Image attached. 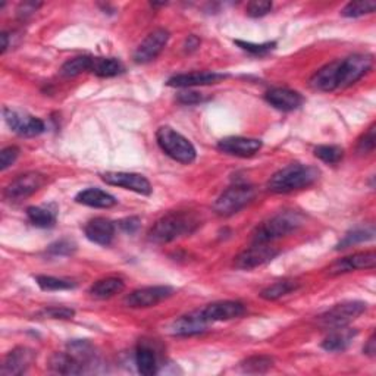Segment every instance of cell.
Instances as JSON below:
<instances>
[{
    "label": "cell",
    "instance_id": "obj_1",
    "mask_svg": "<svg viewBox=\"0 0 376 376\" xmlns=\"http://www.w3.org/2000/svg\"><path fill=\"white\" fill-rule=\"evenodd\" d=\"M198 216L190 212H169L162 216L149 231V240L165 244L184 236H190L200 226Z\"/></svg>",
    "mask_w": 376,
    "mask_h": 376
},
{
    "label": "cell",
    "instance_id": "obj_2",
    "mask_svg": "<svg viewBox=\"0 0 376 376\" xmlns=\"http://www.w3.org/2000/svg\"><path fill=\"white\" fill-rule=\"evenodd\" d=\"M321 172L312 165L293 164L275 172L268 182V188L273 193H291L308 188L319 178Z\"/></svg>",
    "mask_w": 376,
    "mask_h": 376
},
{
    "label": "cell",
    "instance_id": "obj_3",
    "mask_svg": "<svg viewBox=\"0 0 376 376\" xmlns=\"http://www.w3.org/2000/svg\"><path fill=\"white\" fill-rule=\"evenodd\" d=\"M305 218L298 212H284L280 213L273 218L268 219L266 222L260 224L253 233V241L254 243H270L277 238L287 237L288 234L297 231Z\"/></svg>",
    "mask_w": 376,
    "mask_h": 376
},
{
    "label": "cell",
    "instance_id": "obj_4",
    "mask_svg": "<svg viewBox=\"0 0 376 376\" xmlns=\"http://www.w3.org/2000/svg\"><path fill=\"white\" fill-rule=\"evenodd\" d=\"M156 140L161 147L171 159L182 165H190L196 161V149L182 134H180L171 126H161L156 133Z\"/></svg>",
    "mask_w": 376,
    "mask_h": 376
},
{
    "label": "cell",
    "instance_id": "obj_5",
    "mask_svg": "<svg viewBox=\"0 0 376 376\" xmlns=\"http://www.w3.org/2000/svg\"><path fill=\"white\" fill-rule=\"evenodd\" d=\"M254 197L256 190L252 185L237 184L226 188V190L216 198L213 210L221 216H231L252 203Z\"/></svg>",
    "mask_w": 376,
    "mask_h": 376
},
{
    "label": "cell",
    "instance_id": "obj_6",
    "mask_svg": "<svg viewBox=\"0 0 376 376\" xmlns=\"http://www.w3.org/2000/svg\"><path fill=\"white\" fill-rule=\"evenodd\" d=\"M366 309L368 305L363 301L341 303L319 316V325L326 329L349 326V324L356 321L361 313L366 312Z\"/></svg>",
    "mask_w": 376,
    "mask_h": 376
},
{
    "label": "cell",
    "instance_id": "obj_7",
    "mask_svg": "<svg viewBox=\"0 0 376 376\" xmlns=\"http://www.w3.org/2000/svg\"><path fill=\"white\" fill-rule=\"evenodd\" d=\"M280 254V250L272 247L269 243H254L253 247L243 250L234 260V266L243 270H252L263 266Z\"/></svg>",
    "mask_w": 376,
    "mask_h": 376
},
{
    "label": "cell",
    "instance_id": "obj_8",
    "mask_svg": "<svg viewBox=\"0 0 376 376\" xmlns=\"http://www.w3.org/2000/svg\"><path fill=\"white\" fill-rule=\"evenodd\" d=\"M373 57L370 55H353L340 61V89L350 87L372 69Z\"/></svg>",
    "mask_w": 376,
    "mask_h": 376
},
{
    "label": "cell",
    "instance_id": "obj_9",
    "mask_svg": "<svg viewBox=\"0 0 376 376\" xmlns=\"http://www.w3.org/2000/svg\"><path fill=\"white\" fill-rule=\"evenodd\" d=\"M45 177L38 172H27L13 180L5 188V198L10 201H21L33 196L45 184Z\"/></svg>",
    "mask_w": 376,
    "mask_h": 376
},
{
    "label": "cell",
    "instance_id": "obj_10",
    "mask_svg": "<svg viewBox=\"0 0 376 376\" xmlns=\"http://www.w3.org/2000/svg\"><path fill=\"white\" fill-rule=\"evenodd\" d=\"M3 115L12 131H15L20 136L36 137V136H40L41 133H45V129H46L45 122L25 112L6 108L3 110Z\"/></svg>",
    "mask_w": 376,
    "mask_h": 376
},
{
    "label": "cell",
    "instance_id": "obj_11",
    "mask_svg": "<svg viewBox=\"0 0 376 376\" xmlns=\"http://www.w3.org/2000/svg\"><path fill=\"white\" fill-rule=\"evenodd\" d=\"M173 294V288L157 285V287H146L140 290L133 291L125 297V305L133 309H144L159 305V303L169 298Z\"/></svg>",
    "mask_w": 376,
    "mask_h": 376
},
{
    "label": "cell",
    "instance_id": "obj_12",
    "mask_svg": "<svg viewBox=\"0 0 376 376\" xmlns=\"http://www.w3.org/2000/svg\"><path fill=\"white\" fill-rule=\"evenodd\" d=\"M102 180L115 187L125 188V190L134 191L143 196H150L152 194V184L150 181L140 175V173H133V172H105L102 173Z\"/></svg>",
    "mask_w": 376,
    "mask_h": 376
},
{
    "label": "cell",
    "instance_id": "obj_13",
    "mask_svg": "<svg viewBox=\"0 0 376 376\" xmlns=\"http://www.w3.org/2000/svg\"><path fill=\"white\" fill-rule=\"evenodd\" d=\"M169 41V31L165 28H157L144 38L134 52V61L137 64H149L161 55Z\"/></svg>",
    "mask_w": 376,
    "mask_h": 376
},
{
    "label": "cell",
    "instance_id": "obj_14",
    "mask_svg": "<svg viewBox=\"0 0 376 376\" xmlns=\"http://www.w3.org/2000/svg\"><path fill=\"white\" fill-rule=\"evenodd\" d=\"M34 360L36 353L31 349H27V347H17V349L9 352L8 356L5 357L2 369H0V375L2 376L22 375L33 365Z\"/></svg>",
    "mask_w": 376,
    "mask_h": 376
},
{
    "label": "cell",
    "instance_id": "obj_15",
    "mask_svg": "<svg viewBox=\"0 0 376 376\" xmlns=\"http://www.w3.org/2000/svg\"><path fill=\"white\" fill-rule=\"evenodd\" d=\"M209 322L203 314V310H194L188 314H184L172 324L171 329L173 335L178 337H191L203 334L208 329Z\"/></svg>",
    "mask_w": 376,
    "mask_h": 376
},
{
    "label": "cell",
    "instance_id": "obj_16",
    "mask_svg": "<svg viewBox=\"0 0 376 376\" xmlns=\"http://www.w3.org/2000/svg\"><path fill=\"white\" fill-rule=\"evenodd\" d=\"M244 313H245V306L243 305V303L233 301V300L216 301L203 309V314L209 324L237 319V317L243 316Z\"/></svg>",
    "mask_w": 376,
    "mask_h": 376
},
{
    "label": "cell",
    "instance_id": "obj_17",
    "mask_svg": "<svg viewBox=\"0 0 376 376\" xmlns=\"http://www.w3.org/2000/svg\"><path fill=\"white\" fill-rule=\"evenodd\" d=\"M225 74L219 72H210V71H197V72H188V74H178L173 75L168 80L169 87H178V89H190V87L198 85H210L225 80Z\"/></svg>",
    "mask_w": 376,
    "mask_h": 376
},
{
    "label": "cell",
    "instance_id": "obj_18",
    "mask_svg": "<svg viewBox=\"0 0 376 376\" xmlns=\"http://www.w3.org/2000/svg\"><path fill=\"white\" fill-rule=\"evenodd\" d=\"M375 265H376V253L373 250L354 253L349 257L337 260L335 263H332V266L329 268V275H334L335 277V275L353 272V270L373 269Z\"/></svg>",
    "mask_w": 376,
    "mask_h": 376
},
{
    "label": "cell",
    "instance_id": "obj_19",
    "mask_svg": "<svg viewBox=\"0 0 376 376\" xmlns=\"http://www.w3.org/2000/svg\"><path fill=\"white\" fill-rule=\"evenodd\" d=\"M262 141L257 138H247V137H226L219 141L218 149L222 153L238 156V157H249L256 154L262 149Z\"/></svg>",
    "mask_w": 376,
    "mask_h": 376
},
{
    "label": "cell",
    "instance_id": "obj_20",
    "mask_svg": "<svg viewBox=\"0 0 376 376\" xmlns=\"http://www.w3.org/2000/svg\"><path fill=\"white\" fill-rule=\"evenodd\" d=\"M265 100L270 106L282 112L296 110L305 102V99H303L300 93L290 89H281V87L269 90L265 94Z\"/></svg>",
    "mask_w": 376,
    "mask_h": 376
},
{
    "label": "cell",
    "instance_id": "obj_21",
    "mask_svg": "<svg viewBox=\"0 0 376 376\" xmlns=\"http://www.w3.org/2000/svg\"><path fill=\"white\" fill-rule=\"evenodd\" d=\"M310 85L312 89L325 93L340 89V61L331 62L314 72L310 78Z\"/></svg>",
    "mask_w": 376,
    "mask_h": 376
},
{
    "label": "cell",
    "instance_id": "obj_22",
    "mask_svg": "<svg viewBox=\"0 0 376 376\" xmlns=\"http://www.w3.org/2000/svg\"><path fill=\"white\" fill-rule=\"evenodd\" d=\"M85 237L99 245H109L115 237V225L106 218H94L84 226Z\"/></svg>",
    "mask_w": 376,
    "mask_h": 376
},
{
    "label": "cell",
    "instance_id": "obj_23",
    "mask_svg": "<svg viewBox=\"0 0 376 376\" xmlns=\"http://www.w3.org/2000/svg\"><path fill=\"white\" fill-rule=\"evenodd\" d=\"M328 337L322 341V349L331 353H338L349 349V345L357 337V329L341 326L335 329H329Z\"/></svg>",
    "mask_w": 376,
    "mask_h": 376
},
{
    "label": "cell",
    "instance_id": "obj_24",
    "mask_svg": "<svg viewBox=\"0 0 376 376\" xmlns=\"http://www.w3.org/2000/svg\"><path fill=\"white\" fill-rule=\"evenodd\" d=\"M75 201L80 205L96 209H109L117 205V198L112 194L100 190V188H87V190L77 194Z\"/></svg>",
    "mask_w": 376,
    "mask_h": 376
},
{
    "label": "cell",
    "instance_id": "obj_25",
    "mask_svg": "<svg viewBox=\"0 0 376 376\" xmlns=\"http://www.w3.org/2000/svg\"><path fill=\"white\" fill-rule=\"evenodd\" d=\"M68 353L74 357L80 365L87 370L94 363H97L96 347L87 340H74L68 344Z\"/></svg>",
    "mask_w": 376,
    "mask_h": 376
},
{
    "label": "cell",
    "instance_id": "obj_26",
    "mask_svg": "<svg viewBox=\"0 0 376 376\" xmlns=\"http://www.w3.org/2000/svg\"><path fill=\"white\" fill-rule=\"evenodd\" d=\"M124 288H125V282L121 278L109 277V278H103V280L94 282L90 288V294L94 298L106 300V298H110L113 296L122 293Z\"/></svg>",
    "mask_w": 376,
    "mask_h": 376
},
{
    "label": "cell",
    "instance_id": "obj_27",
    "mask_svg": "<svg viewBox=\"0 0 376 376\" xmlns=\"http://www.w3.org/2000/svg\"><path fill=\"white\" fill-rule=\"evenodd\" d=\"M49 366L53 372L61 375H81L85 372L84 366L80 365L78 361L72 357L68 352L66 353H55L50 357Z\"/></svg>",
    "mask_w": 376,
    "mask_h": 376
},
{
    "label": "cell",
    "instance_id": "obj_28",
    "mask_svg": "<svg viewBox=\"0 0 376 376\" xmlns=\"http://www.w3.org/2000/svg\"><path fill=\"white\" fill-rule=\"evenodd\" d=\"M136 365L141 375L153 376L157 372V359L154 352L146 344H140L136 352Z\"/></svg>",
    "mask_w": 376,
    "mask_h": 376
},
{
    "label": "cell",
    "instance_id": "obj_29",
    "mask_svg": "<svg viewBox=\"0 0 376 376\" xmlns=\"http://www.w3.org/2000/svg\"><path fill=\"white\" fill-rule=\"evenodd\" d=\"M92 72H94L97 77L110 78L122 74L124 65L115 57H94Z\"/></svg>",
    "mask_w": 376,
    "mask_h": 376
},
{
    "label": "cell",
    "instance_id": "obj_30",
    "mask_svg": "<svg viewBox=\"0 0 376 376\" xmlns=\"http://www.w3.org/2000/svg\"><path fill=\"white\" fill-rule=\"evenodd\" d=\"M27 218L37 228H52L56 224V212L45 206H31L27 209Z\"/></svg>",
    "mask_w": 376,
    "mask_h": 376
},
{
    "label": "cell",
    "instance_id": "obj_31",
    "mask_svg": "<svg viewBox=\"0 0 376 376\" xmlns=\"http://www.w3.org/2000/svg\"><path fill=\"white\" fill-rule=\"evenodd\" d=\"M94 57L92 56H77L72 57V59L66 61L62 68H61V75L66 78L72 77H78L85 71H92L93 68Z\"/></svg>",
    "mask_w": 376,
    "mask_h": 376
},
{
    "label": "cell",
    "instance_id": "obj_32",
    "mask_svg": "<svg viewBox=\"0 0 376 376\" xmlns=\"http://www.w3.org/2000/svg\"><path fill=\"white\" fill-rule=\"evenodd\" d=\"M298 287H300V284L294 280L278 281V282L266 287L265 290L260 293V297L265 298V300H269V301H273V300H278L284 296H288L290 293H294Z\"/></svg>",
    "mask_w": 376,
    "mask_h": 376
},
{
    "label": "cell",
    "instance_id": "obj_33",
    "mask_svg": "<svg viewBox=\"0 0 376 376\" xmlns=\"http://www.w3.org/2000/svg\"><path fill=\"white\" fill-rule=\"evenodd\" d=\"M36 282L41 288V290H45V291L72 290V288L77 287V284L74 281L56 278V277H48V275H37Z\"/></svg>",
    "mask_w": 376,
    "mask_h": 376
},
{
    "label": "cell",
    "instance_id": "obj_34",
    "mask_svg": "<svg viewBox=\"0 0 376 376\" xmlns=\"http://www.w3.org/2000/svg\"><path fill=\"white\" fill-rule=\"evenodd\" d=\"M373 237H375V229H373V226H369V228H356V229L350 231V233L347 234L340 241V244L337 245V250H342V249H347V247H352V245H354V244L363 243V241H369Z\"/></svg>",
    "mask_w": 376,
    "mask_h": 376
},
{
    "label": "cell",
    "instance_id": "obj_35",
    "mask_svg": "<svg viewBox=\"0 0 376 376\" xmlns=\"http://www.w3.org/2000/svg\"><path fill=\"white\" fill-rule=\"evenodd\" d=\"M273 366V359L269 356H252L241 361V369L245 373H265Z\"/></svg>",
    "mask_w": 376,
    "mask_h": 376
},
{
    "label": "cell",
    "instance_id": "obj_36",
    "mask_svg": "<svg viewBox=\"0 0 376 376\" xmlns=\"http://www.w3.org/2000/svg\"><path fill=\"white\" fill-rule=\"evenodd\" d=\"M375 9L376 3L372 0H360V2H350L349 5H345L341 10V15L345 18H359L375 12Z\"/></svg>",
    "mask_w": 376,
    "mask_h": 376
},
{
    "label": "cell",
    "instance_id": "obj_37",
    "mask_svg": "<svg viewBox=\"0 0 376 376\" xmlns=\"http://www.w3.org/2000/svg\"><path fill=\"white\" fill-rule=\"evenodd\" d=\"M314 156L317 159H321L325 164L334 165L341 161L344 156V150L338 146H317L314 149Z\"/></svg>",
    "mask_w": 376,
    "mask_h": 376
},
{
    "label": "cell",
    "instance_id": "obj_38",
    "mask_svg": "<svg viewBox=\"0 0 376 376\" xmlns=\"http://www.w3.org/2000/svg\"><path fill=\"white\" fill-rule=\"evenodd\" d=\"M236 45L240 46L243 50L249 52L254 56H265L269 52H272L275 48H277V43L275 41H266V43H260V45H256V43H250V41L236 40Z\"/></svg>",
    "mask_w": 376,
    "mask_h": 376
},
{
    "label": "cell",
    "instance_id": "obj_39",
    "mask_svg": "<svg viewBox=\"0 0 376 376\" xmlns=\"http://www.w3.org/2000/svg\"><path fill=\"white\" fill-rule=\"evenodd\" d=\"M375 146H376V124H372L368 128V131L360 137L357 143V152L360 154L372 153L375 150Z\"/></svg>",
    "mask_w": 376,
    "mask_h": 376
},
{
    "label": "cell",
    "instance_id": "obj_40",
    "mask_svg": "<svg viewBox=\"0 0 376 376\" xmlns=\"http://www.w3.org/2000/svg\"><path fill=\"white\" fill-rule=\"evenodd\" d=\"M272 10V3L266 0H254L245 8V12L250 18H262Z\"/></svg>",
    "mask_w": 376,
    "mask_h": 376
},
{
    "label": "cell",
    "instance_id": "obj_41",
    "mask_svg": "<svg viewBox=\"0 0 376 376\" xmlns=\"http://www.w3.org/2000/svg\"><path fill=\"white\" fill-rule=\"evenodd\" d=\"M20 156V149L15 146H9L5 147L2 152H0V169L6 171L9 166L17 162V159Z\"/></svg>",
    "mask_w": 376,
    "mask_h": 376
},
{
    "label": "cell",
    "instance_id": "obj_42",
    "mask_svg": "<svg viewBox=\"0 0 376 376\" xmlns=\"http://www.w3.org/2000/svg\"><path fill=\"white\" fill-rule=\"evenodd\" d=\"M75 252V244L69 240H59L49 245V253L55 256H69Z\"/></svg>",
    "mask_w": 376,
    "mask_h": 376
},
{
    "label": "cell",
    "instance_id": "obj_43",
    "mask_svg": "<svg viewBox=\"0 0 376 376\" xmlns=\"http://www.w3.org/2000/svg\"><path fill=\"white\" fill-rule=\"evenodd\" d=\"M41 316L50 317V319H72L75 316V310H72L69 308H48L41 312Z\"/></svg>",
    "mask_w": 376,
    "mask_h": 376
},
{
    "label": "cell",
    "instance_id": "obj_44",
    "mask_svg": "<svg viewBox=\"0 0 376 376\" xmlns=\"http://www.w3.org/2000/svg\"><path fill=\"white\" fill-rule=\"evenodd\" d=\"M178 100L182 103V105H197L200 102H203V96H201V93H197V92H182L178 94Z\"/></svg>",
    "mask_w": 376,
    "mask_h": 376
},
{
    "label": "cell",
    "instance_id": "obj_45",
    "mask_svg": "<svg viewBox=\"0 0 376 376\" xmlns=\"http://www.w3.org/2000/svg\"><path fill=\"white\" fill-rule=\"evenodd\" d=\"M41 6V3H36V2H24L18 6V17L20 18H27L33 15V13Z\"/></svg>",
    "mask_w": 376,
    "mask_h": 376
},
{
    "label": "cell",
    "instance_id": "obj_46",
    "mask_svg": "<svg viewBox=\"0 0 376 376\" xmlns=\"http://www.w3.org/2000/svg\"><path fill=\"white\" fill-rule=\"evenodd\" d=\"M120 226L122 228V231H125V233L133 234L140 226V219L138 218H125L120 222Z\"/></svg>",
    "mask_w": 376,
    "mask_h": 376
},
{
    "label": "cell",
    "instance_id": "obj_47",
    "mask_svg": "<svg viewBox=\"0 0 376 376\" xmlns=\"http://www.w3.org/2000/svg\"><path fill=\"white\" fill-rule=\"evenodd\" d=\"M200 48V38L196 36H188L184 43L185 53H193Z\"/></svg>",
    "mask_w": 376,
    "mask_h": 376
},
{
    "label": "cell",
    "instance_id": "obj_48",
    "mask_svg": "<svg viewBox=\"0 0 376 376\" xmlns=\"http://www.w3.org/2000/svg\"><path fill=\"white\" fill-rule=\"evenodd\" d=\"M363 352L365 354H368L369 357H375L376 354V338H375V334H372L366 342V345L363 347Z\"/></svg>",
    "mask_w": 376,
    "mask_h": 376
},
{
    "label": "cell",
    "instance_id": "obj_49",
    "mask_svg": "<svg viewBox=\"0 0 376 376\" xmlns=\"http://www.w3.org/2000/svg\"><path fill=\"white\" fill-rule=\"evenodd\" d=\"M0 40H2V50H0V52L5 53L6 49L9 48V37H8V34H6V33L0 34Z\"/></svg>",
    "mask_w": 376,
    "mask_h": 376
}]
</instances>
